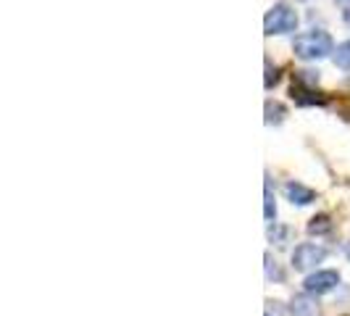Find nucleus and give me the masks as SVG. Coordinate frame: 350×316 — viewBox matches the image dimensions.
<instances>
[{"label": "nucleus", "mask_w": 350, "mask_h": 316, "mask_svg": "<svg viewBox=\"0 0 350 316\" xmlns=\"http://www.w3.org/2000/svg\"><path fill=\"white\" fill-rule=\"evenodd\" d=\"M293 53L300 61H319L327 58L329 53H334L332 35L324 29H311V32H300L293 40Z\"/></svg>", "instance_id": "f257e3e1"}, {"label": "nucleus", "mask_w": 350, "mask_h": 316, "mask_svg": "<svg viewBox=\"0 0 350 316\" xmlns=\"http://www.w3.org/2000/svg\"><path fill=\"white\" fill-rule=\"evenodd\" d=\"M298 21H300L298 14H295L290 5L277 3V5L269 8L266 16H263V32H266V35H290V32L298 29Z\"/></svg>", "instance_id": "f03ea898"}, {"label": "nucleus", "mask_w": 350, "mask_h": 316, "mask_svg": "<svg viewBox=\"0 0 350 316\" xmlns=\"http://www.w3.org/2000/svg\"><path fill=\"white\" fill-rule=\"evenodd\" d=\"M329 256V250L324 246H316V243H300L293 250V269L295 272H311L316 269V263H321Z\"/></svg>", "instance_id": "7ed1b4c3"}, {"label": "nucleus", "mask_w": 350, "mask_h": 316, "mask_svg": "<svg viewBox=\"0 0 350 316\" xmlns=\"http://www.w3.org/2000/svg\"><path fill=\"white\" fill-rule=\"evenodd\" d=\"M340 285V272L337 269H316L303 280V290L311 295H327Z\"/></svg>", "instance_id": "20e7f679"}, {"label": "nucleus", "mask_w": 350, "mask_h": 316, "mask_svg": "<svg viewBox=\"0 0 350 316\" xmlns=\"http://www.w3.org/2000/svg\"><path fill=\"white\" fill-rule=\"evenodd\" d=\"M284 198L293 203V206H311L316 200V193L311 187H306L303 182H295V179H290L287 185H284Z\"/></svg>", "instance_id": "39448f33"}, {"label": "nucleus", "mask_w": 350, "mask_h": 316, "mask_svg": "<svg viewBox=\"0 0 350 316\" xmlns=\"http://www.w3.org/2000/svg\"><path fill=\"white\" fill-rule=\"evenodd\" d=\"M290 314L293 316H319L321 308H319V300L311 293H300L290 300Z\"/></svg>", "instance_id": "423d86ee"}, {"label": "nucleus", "mask_w": 350, "mask_h": 316, "mask_svg": "<svg viewBox=\"0 0 350 316\" xmlns=\"http://www.w3.org/2000/svg\"><path fill=\"white\" fill-rule=\"evenodd\" d=\"M263 216L269 224H274L277 219V200H274V193H271V182L266 179V190H263Z\"/></svg>", "instance_id": "0eeeda50"}, {"label": "nucleus", "mask_w": 350, "mask_h": 316, "mask_svg": "<svg viewBox=\"0 0 350 316\" xmlns=\"http://www.w3.org/2000/svg\"><path fill=\"white\" fill-rule=\"evenodd\" d=\"M308 232H311V235H316V237L329 235V232H332V219H329L327 213H319V216H314V219L308 222Z\"/></svg>", "instance_id": "6e6552de"}, {"label": "nucleus", "mask_w": 350, "mask_h": 316, "mask_svg": "<svg viewBox=\"0 0 350 316\" xmlns=\"http://www.w3.org/2000/svg\"><path fill=\"white\" fill-rule=\"evenodd\" d=\"M332 58H334V66H337V69L350 71V40L340 42V45L334 48Z\"/></svg>", "instance_id": "1a4fd4ad"}, {"label": "nucleus", "mask_w": 350, "mask_h": 316, "mask_svg": "<svg viewBox=\"0 0 350 316\" xmlns=\"http://www.w3.org/2000/svg\"><path fill=\"white\" fill-rule=\"evenodd\" d=\"M290 235H293V229L290 227H282V224H269V240L274 243V246H287L290 243Z\"/></svg>", "instance_id": "9d476101"}, {"label": "nucleus", "mask_w": 350, "mask_h": 316, "mask_svg": "<svg viewBox=\"0 0 350 316\" xmlns=\"http://www.w3.org/2000/svg\"><path fill=\"white\" fill-rule=\"evenodd\" d=\"M266 280H269V282H284V280H287V274L282 272V266L274 261L269 253H266Z\"/></svg>", "instance_id": "9b49d317"}, {"label": "nucleus", "mask_w": 350, "mask_h": 316, "mask_svg": "<svg viewBox=\"0 0 350 316\" xmlns=\"http://www.w3.org/2000/svg\"><path fill=\"white\" fill-rule=\"evenodd\" d=\"M284 119V105L282 103H266V124H280Z\"/></svg>", "instance_id": "f8f14e48"}, {"label": "nucleus", "mask_w": 350, "mask_h": 316, "mask_svg": "<svg viewBox=\"0 0 350 316\" xmlns=\"http://www.w3.org/2000/svg\"><path fill=\"white\" fill-rule=\"evenodd\" d=\"M280 82V69H271V61H266V90H271L274 85Z\"/></svg>", "instance_id": "ddd939ff"}, {"label": "nucleus", "mask_w": 350, "mask_h": 316, "mask_svg": "<svg viewBox=\"0 0 350 316\" xmlns=\"http://www.w3.org/2000/svg\"><path fill=\"white\" fill-rule=\"evenodd\" d=\"M342 18H345V24L350 27V0L345 3V11H342Z\"/></svg>", "instance_id": "4468645a"}, {"label": "nucleus", "mask_w": 350, "mask_h": 316, "mask_svg": "<svg viewBox=\"0 0 350 316\" xmlns=\"http://www.w3.org/2000/svg\"><path fill=\"white\" fill-rule=\"evenodd\" d=\"M345 256H348V259H350V243H348V246H345Z\"/></svg>", "instance_id": "2eb2a0df"}, {"label": "nucleus", "mask_w": 350, "mask_h": 316, "mask_svg": "<svg viewBox=\"0 0 350 316\" xmlns=\"http://www.w3.org/2000/svg\"><path fill=\"white\" fill-rule=\"evenodd\" d=\"M340 3H345V0H340Z\"/></svg>", "instance_id": "dca6fc26"}, {"label": "nucleus", "mask_w": 350, "mask_h": 316, "mask_svg": "<svg viewBox=\"0 0 350 316\" xmlns=\"http://www.w3.org/2000/svg\"><path fill=\"white\" fill-rule=\"evenodd\" d=\"M266 316H271V314H266Z\"/></svg>", "instance_id": "f3484780"}]
</instances>
